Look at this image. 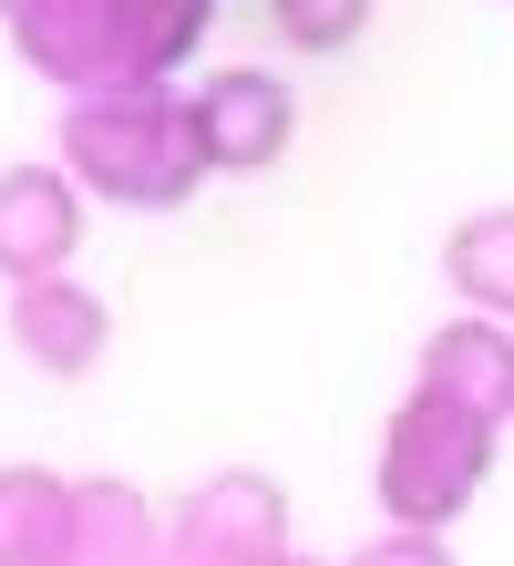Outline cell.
Masks as SVG:
<instances>
[{
    "label": "cell",
    "instance_id": "cell-2",
    "mask_svg": "<svg viewBox=\"0 0 514 566\" xmlns=\"http://www.w3.org/2000/svg\"><path fill=\"white\" fill-rule=\"evenodd\" d=\"M62 176L103 207L165 217L206 186V145H196V104L176 83H124V93H73L62 104Z\"/></svg>",
    "mask_w": 514,
    "mask_h": 566
},
{
    "label": "cell",
    "instance_id": "cell-8",
    "mask_svg": "<svg viewBox=\"0 0 514 566\" xmlns=\"http://www.w3.org/2000/svg\"><path fill=\"white\" fill-rule=\"evenodd\" d=\"M422 391H442V402L484 412L494 432L514 422V329L504 319H442L422 340V371H411Z\"/></svg>",
    "mask_w": 514,
    "mask_h": 566
},
{
    "label": "cell",
    "instance_id": "cell-4",
    "mask_svg": "<svg viewBox=\"0 0 514 566\" xmlns=\"http://www.w3.org/2000/svg\"><path fill=\"white\" fill-rule=\"evenodd\" d=\"M196 145H206V176H268L289 145H298V104L279 73H258V62H217L196 93Z\"/></svg>",
    "mask_w": 514,
    "mask_h": 566
},
{
    "label": "cell",
    "instance_id": "cell-9",
    "mask_svg": "<svg viewBox=\"0 0 514 566\" xmlns=\"http://www.w3.org/2000/svg\"><path fill=\"white\" fill-rule=\"evenodd\" d=\"M83 484L42 463H0V566H73Z\"/></svg>",
    "mask_w": 514,
    "mask_h": 566
},
{
    "label": "cell",
    "instance_id": "cell-11",
    "mask_svg": "<svg viewBox=\"0 0 514 566\" xmlns=\"http://www.w3.org/2000/svg\"><path fill=\"white\" fill-rule=\"evenodd\" d=\"M442 279H453V298H463L473 319H504L514 329V207L463 217L453 238H442Z\"/></svg>",
    "mask_w": 514,
    "mask_h": 566
},
{
    "label": "cell",
    "instance_id": "cell-14",
    "mask_svg": "<svg viewBox=\"0 0 514 566\" xmlns=\"http://www.w3.org/2000/svg\"><path fill=\"white\" fill-rule=\"evenodd\" d=\"M279 566H319V556H279Z\"/></svg>",
    "mask_w": 514,
    "mask_h": 566
},
{
    "label": "cell",
    "instance_id": "cell-7",
    "mask_svg": "<svg viewBox=\"0 0 514 566\" xmlns=\"http://www.w3.org/2000/svg\"><path fill=\"white\" fill-rule=\"evenodd\" d=\"M11 340H21L31 371L83 381L103 360V340H114V310H103L83 279H31V289H11Z\"/></svg>",
    "mask_w": 514,
    "mask_h": 566
},
{
    "label": "cell",
    "instance_id": "cell-10",
    "mask_svg": "<svg viewBox=\"0 0 514 566\" xmlns=\"http://www.w3.org/2000/svg\"><path fill=\"white\" fill-rule=\"evenodd\" d=\"M73 566H176V525H165L134 484L93 474L83 484V525H73Z\"/></svg>",
    "mask_w": 514,
    "mask_h": 566
},
{
    "label": "cell",
    "instance_id": "cell-6",
    "mask_svg": "<svg viewBox=\"0 0 514 566\" xmlns=\"http://www.w3.org/2000/svg\"><path fill=\"white\" fill-rule=\"evenodd\" d=\"M83 248V186L62 165H0V279H62Z\"/></svg>",
    "mask_w": 514,
    "mask_h": 566
},
{
    "label": "cell",
    "instance_id": "cell-1",
    "mask_svg": "<svg viewBox=\"0 0 514 566\" xmlns=\"http://www.w3.org/2000/svg\"><path fill=\"white\" fill-rule=\"evenodd\" d=\"M217 0H0V31L62 93H124L186 73Z\"/></svg>",
    "mask_w": 514,
    "mask_h": 566
},
{
    "label": "cell",
    "instance_id": "cell-5",
    "mask_svg": "<svg viewBox=\"0 0 514 566\" xmlns=\"http://www.w3.org/2000/svg\"><path fill=\"white\" fill-rule=\"evenodd\" d=\"M165 525H176V566H279L289 556V494L248 463L206 474Z\"/></svg>",
    "mask_w": 514,
    "mask_h": 566
},
{
    "label": "cell",
    "instance_id": "cell-13",
    "mask_svg": "<svg viewBox=\"0 0 514 566\" xmlns=\"http://www.w3.org/2000/svg\"><path fill=\"white\" fill-rule=\"evenodd\" d=\"M339 566H453V546L422 536V525H370V536L339 556Z\"/></svg>",
    "mask_w": 514,
    "mask_h": 566
},
{
    "label": "cell",
    "instance_id": "cell-12",
    "mask_svg": "<svg viewBox=\"0 0 514 566\" xmlns=\"http://www.w3.org/2000/svg\"><path fill=\"white\" fill-rule=\"evenodd\" d=\"M370 11H381V0H268V31H279L289 52L329 62V52H350L370 31Z\"/></svg>",
    "mask_w": 514,
    "mask_h": 566
},
{
    "label": "cell",
    "instance_id": "cell-3",
    "mask_svg": "<svg viewBox=\"0 0 514 566\" xmlns=\"http://www.w3.org/2000/svg\"><path fill=\"white\" fill-rule=\"evenodd\" d=\"M484 474H494V422L411 381L401 412L381 422V453H370V494H381V515L442 536V525L484 494Z\"/></svg>",
    "mask_w": 514,
    "mask_h": 566
}]
</instances>
